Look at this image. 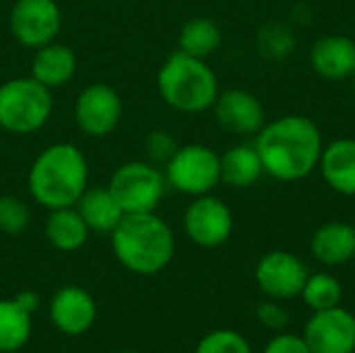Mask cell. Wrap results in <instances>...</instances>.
Returning a JSON list of instances; mask_svg holds the SVG:
<instances>
[{
  "label": "cell",
  "mask_w": 355,
  "mask_h": 353,
  "mask_svg": "<svg viewBox=\"0 0 355 353\" xmlns=\"http://www.w3.org/2000/svg\"><path fill=\"white\" fill-rule=\"evenodd\" d=\"M256 152L264 173L281 181H297L320 162L322 137L312 119L287 114L258 131Z\"/></svg>",
  "instance_id": "cell-1"
},
{
  "label": "cell",
  "mask_w": 355,
  "mask_h": 353,
  "mask_svg": "<svg viewBox=\"0 0 355 353\" xmlns=\"http://www.w3.org/2000/svg\"><path fill=\"white\" fill-rule=\"evenodd\" d=\"M89 164L85 154L69 141H58L44 148L27 175L31 198L48 208L75 206L81 193L89 187Z\"/></svg>",
  "instance_id": "cell-2"
},
{
  "label": "cell",
  "mask_w": 355,
  "mask_h": 353,
  "mask_svg": "<svg viewBox=\"0 0 355 353\" xmlns=\"http://www.w3.org/2000/svg\"><path fill=\"white\" fill-rule=\"evenodd\" d=\"M110 243L116 260L141 277L158 275L175 256L173 229L156 212L125 214L110 233Z\"/></svg>",
  "instance_id": "cell-3"
},
{
  "label": "cell",
  "mask_w": 355,
  "mask_h": 353,
  "mask_svg": "<svg viewBox=\"0 0 355 353\" xmlns=\"http://www.w3.org/2000/svg\"><path fill=\"white\" fill-rule=\"evenodd\" d=\"M160 98L179 112H204L218 98V79L204 58L173 52L158 69Z\"/></svg>",
  "instance_id": "cell-4"
},
{
  "label": "cell",
  "mask_w": 355,
  "mask_h": 353,
  "mask_svg": "<svg viewBox=\"0 0 355 353\" xmlns=\"http://www.w3.org/2000/svg\"><path fill=\"white\" fill-rule=\"evenodd\" d=\"M52 89L29 77H15L0 85V129L15 135L40 131L52 117Z\"/></svg>",
  "instance_id": "cell-5"
},
{
  "label": "cell",
  "mask_w": 355,
  "mask_h": 353,
  "mask_svg": "<svg viewBox=\"0 0 355 353\" xmlns=\"http://www.w3.org/2000/svg\"><path fill=\"white\" fill-rule=\"evenodd\" d=\"M166 177L152 162L131 160L121 164L110 181L108 189L116 198L125 214L156 212L166 191Z\"/></svg>",
  "instance_id": "cell-6"
},
{
  "label": "cell",
  "mask_w": 355,
  "mask_h": 353,
  "mask_svg": "<svg viewBox=\"0 0 355 353\" xmlns=\"http://www.w3.org/2000/svg\"><path fill=\"white\" fill-rule=\"evenodd\" d=\"M166 183L187 196H206L220 181V156L202 144L177 148L164 169Z\"/></svg>",
  "instance_id": "cell-7"
},
{
  "label": "cell",
  "mask_w": 355,
  "mask_h": 353,
  "mask_svg": "<svg viewBox=\"0 0 355 353\" xmlns=\"http://www.w3.org/2000/svg\"><path fill=\"white\" fill-rule=\"evenodd\" d=\"M62 25V12L56 0H15L8 12L12 37L31 50L56 40Z\"/></svg>",
  "instance_id": "cell-8"
},
{
  "label": "cell",
  "mask_w": 355,
  "mask_h": 353,
  "mask_svg": "<svg viewBox=\"0 0 355 353\" xmlns=\"http://www.w3.org/2000/svg\"><path fill=\"white\" fill-rule=\"evenodd\" d=\"M73 117L77 127L89 137L110 135L123 117V100L108 83H89L75 100Z\"/></svg>",
  "instance_id": "cell-9"
},
{
  "label": "cell",
  "mask_w": 355,
  "mask_h": 353,
  "mask_svg": "<svg viewBox=\"0 0 355 353\" xmlns=\"http://www.w3.org/2000/svg\"><path fill=\"white\" fill-rule=\"evenodd\" d=\"M183 227L187 237L200 248H218L223 246L233 231V214L229 206L206 193L198 196L185 210Z\"/></svg>",
  "instance_id": "cell-10"
},
{
  "label": "cell",
  "mask_w": 355,
  "mask_h": 353,
  "mask_svg": "<svg viewBox=\"0 0 355 353\" xmlns=\"http://www.w3.org/2000/svg\"><path fill=\"white\" fill-rule=\"evenodd\" d=\"M302 337L312 353H355V314L335 306L314 312Z\"/></svg>",
  "instance_id": "cell-11"
},
{
  "label": "cell",
  "mask_w": 355,
  "mask_h": 353,
  "mask_svg": "<svg viewBox=\"0 0 355 353\" xmlns=\"http://www.w3.org/2000/svg\"><path fill=\"white\" fill-rule=\"evenodd\" d=\"M308 281L306 264L289 252H270L256 266V283L270 300H293Z\"/></svg>",
  "instance_id": "cell-12"
},
{
  "label": "cell",
  "mask_w": 355,
  "mask_h": 353,
  "mask_svg": "<svg viewBox=\"0 0 355 353\" xmlns=\"http://www.w3.org/2000/svg\"><path fill=\"white\" fill-rule=\"evenodd\" d=\"M98 316V308L89 291L77 285L60 287L50 302V320L62 335L79 337L87 333Z\"/></svg>",
  "instance_id": "cell-13"
},
{
  "label": "cell",
  "mask_w": 355,
  "mask_h": 353,
  "mask_svg": "<svg viewBox=\"0 0 355 353\" xmlns=\"http://www.w3.org/2000/svg\"><path fill=\"white\" fill-rule=\"evenodd\" d=\"M216 121L231 133L252 135L264 127V108L260 100L243 89H227L214 102Z\"/></svg>",
  "instance_id": "cell-14"
},
{
  "label": "cell",
  "mask_w": 355,
  "mask_h": 353,
  "mask_svg": "<svg viewBox=\"0 0 355 353\" xmlns=\"http://www.w3.org/2000/svg\"><path fill=\"white\" fill-rule=\"evenodd\" d=\"M77 56L73 48L58 44L56 40L37 48L31 58V77L48 89L62 87L75 77Z\"/></svg>",
  "instance_id": "cell-15"
},
{
  "label": "cell",
  "mask_w": 355,
  "mask_h": 353,
  "mask_svg": "<svg viewBox=\"0 0 355 353\" xmlns=\"http://www.w3.org/2000/svg\"><path fill=\"white\" fill-rule=\"evenodd\" d=\"M314 71L324 79H345L355 71V42L345 35L320 37L310 52Z\"/></svg>",
  "instance_id": "cell-16"
},
{
  "label": "cell",
  "mask_w": 355,
  "mask_h": 353,
  "mask_svg": "<svg viewBox=\"0 0 355 353\" xmlns=\"http://www.w3.org/2000/svg\"><path fill=\"white\" fill-rule=\"evenodd\" d=\"M75 208L92 233L110 235L114 231V227L121 223V218L125 216L123 208L119 206V202L112 196V191L108 189V185L106 187H87L81 193V198L77 200Z\"/></svg>",
  "instance_id": "cell-17"
},
{
  "label": "cell",
  "mask_w": 355,
  "mask_h": 353,
  "mask_svg": "<svg viewBox=\"0 0 355 353\" xmlns=\"http://www.w3.org/2000/svg\"><path fill=\"white\" fill-rule=\"evenodd\" d=\"M312 254L324 266H341L355 258V227L327 223L312 237Z\"/></svg>",
  "instance_id": "cell-18"
},
{
  "label": "cell",
  "mask_w": 355,
  "mask_h": 353,
  "mask_svg": "<svg viewBox=\"0 0 355 353\" xmlns=\"http://www.w3.org/2000/svg\"><path fill=\"white\" fill-rule=\"evenodd\" d=\"M324 181L343 196H355V139H337L320 154Z\"/></svg>",
  "instance_id": "cell-19"
},
{
  "label": "cell",
  "mask_w": 355,
  "mask_h": 353,
  "mask_svg": "<svg viewBox=\"0 0 355 353\" xmlns=\"http://www.w3.org/2000/svg\"><path fill=\"white\" fill-rule=\"evenodd\" d=\"M44 233L52 248H56L58 252L71 254L85 246L92 231L87 229V225L81 218V214L77 212V208L67 206V208L50 210V214L46 218Z\"/></svg>",
  "instance_id": "cell-20"
},
{
  "label": "cell",
  "mask_w": 355,
  "mask_h": 353,
  "mask_svg": "<svg viewBox=\"0 0 355 353\" xmlns=\"http://www.w3.org/2000/svg\"><path fill=\"white\" fill-rule=\"evenodd\" d=\"M264 173L256 146H233L220 156V181L231 187H250Z\"/></svg>",
  "instance_id": "cell-21"
},
{
  "label": "cell",
  "mask_w": 355,
  "mask_h": 353,
  "mask_svg": "<svg viewBox=\"0 0 355 353\" xmlns=\"http://www.w3.org/2000/svg\"><path fill=\"white\" fill-rule=\"evenodd\" d=\"M31 337V314L23 310L15 298L0 300V353L23 350Z\"/></svg>",
  "instance_id": "cell-22"
},
{
  "label": "cell",
  "mask_w": 355,
  "mask_h": 353,
  "mask_svg": "<svg viewBox=\"0 0 355 353\" xmlns=\"http://www.w3.org/2000/svg\"><path fill=\"white\" fill-rule=\"evenodd\" d=\"M220 42L223 35L218 25L206 17L189 19L179 31V50L196 58L210 56L220 46Z\"/></svg>",
  "instance_id": "cell-23"
},
{
  "label": "cell",
  "mask_w": 355,
  "mask_h": 353,
  "mask_svg": "<svg viewBox=\"0 0 355 353\" xmlns=\"http://www.w3.org/2000/svg\"><path fill=\"white\" fill-rule=\"evenodd\" d=\"M300 295L312 312H318V310H329V308L341 306L343 287L333 275L316 273V275H308V281Z\"/></svg>",
  "instance_id": "cell-24"
},
{
  "label": "cell",
  "mask_w": 355,
  "mask_h": 353,
  "mask_svg": "<svg viewBox=\"0 0 355 353\" xmlns=\"http://www.w3.org/2000/svg\"><path fill=\"white\" fill-rule=\"evenodd\" d=\"M193 353H252V345L241 333L218 329L202 337Z\"/></svg>",
  "instance_id": "cell-25"
},
{
  "label": "cell",
  "mask_w": 355,
  "mask_h": 353,
  "mask_svg": "<svg viewBox=\"0 0 355 353\" xmlns=\"http://www.w3.org/2000/svg\"><path fill=\"white\" fill-rule=\"evenodd\" d=\"M295 46L293 33L279 23H268L258 33V48L266 58H285Z\"/></svg>",
  "instance_id": "cell-26"
},
{
  "label": "cell",
  "mask_w": 355,
  "mask_h": 353,
  "mask_svg": "<svg viewBox=\"0 0 355 353\" xmlns=\"http://www.w3.org/2000/svg\"><path fill=\"white\" fill-rule=\"evenodd\" d=\"M29 206L17 196H0V231L6 235H21L29 227Z\"/></svg>",
  "instance_id": "cell-27"
},
{
  "label": "cell",
  "mask_w": 355,
  "mask_h": 353,
  "mask_svg": "<svg viewBox=\"0 0 355 353\" xmlns=\"http://www.w3.org/2000/svg\"><path fill=\"white\" fill-rule=\"evenodd\" d=\"M258 320L262 322L264 329L272 331V333H283L289 322H291V314L289 310L279 302V300H266L258 306L256 310Z\"/></svg>",
  "instance_id": "cell-28"
},
{
  "label": "cell",
  "mask_w": 355,
  "mask_h": 353,
  "mask_svg": "<svg viewBox=\"0 0 355 353\" xmlns=\"http://www.w3.org/2000/svg\"><path fill=\"white\" fill-rule=\"evenodd\" d=\"M177 144L175 139L164 133V131H154L148 135V141H146V150H148V156L156 162H168V158L177 152Z\"/></svg>",
  "instance_id": "cell-29"
},
{
  "label": "cell",
  "mask_w": 355,
  "mask_h": 353,
  "mask_svg": "<svg viewBox=\"0 0 355 353\" xmlns=\"http://www.w3.org/2000/svg\"><path fill=\"white\" fill-rule=\"evenodd\" d=\"M262 353H312L306 339L293 333H277L264 347Z\"/></svg>",
  "instance_id": "cell-30"
},
{
  "label": "cell",
  "mask_w": 355,
  "mask_h": 353,
  "mask_svg": "<svg viewBox=\"0 0 355 353\" xmlns=\"http://www.w3.org/2000/svg\"><path fill=\"white\" fill-rule=\"evenodd\" d=\"M15 302H17L23 310H27L31 316H33V312L40 308V295H37L35 291H21V293L15 295Z\"/></svg>",
  "instance_id": "cell-31"
},
{
  "label": "cell",
  "mask_w": 355,
  "mask_h": 353,
  "mask_svg": "<svg viewBox=\"0 0 355 353\" xmlns=\"http://www.w3.org/2000/svg\"><path fill=\"white\" fill-rule=\"evenodd\" d=\"M352 87H354V92H355V71L352 73Z\"/></svg>",
  "instance_id": "cell-32"
},
{
  "label": "cell",
  "mask_w": 355,
  "mask_h": 353,
  "mask_svg": "<svg viewBox=\"0 0 355 353\" xmlns=\"http://www.w3.org/2000/svg\"><path fill=\"white\" fill-rule=\"evenodd\" d=\"M121 353H139V352H121Z\"/></svg>",
  "instance_id": "cell-33"
}]
</instances>
